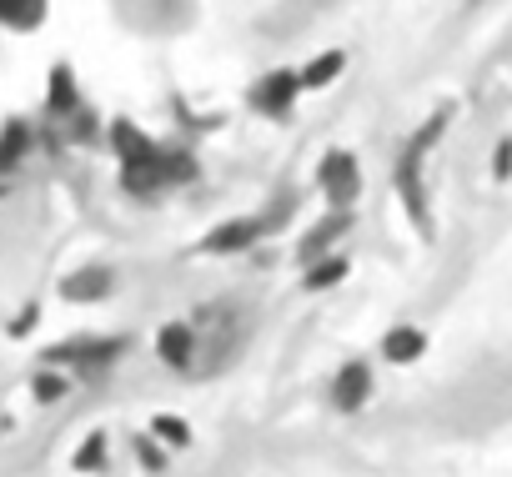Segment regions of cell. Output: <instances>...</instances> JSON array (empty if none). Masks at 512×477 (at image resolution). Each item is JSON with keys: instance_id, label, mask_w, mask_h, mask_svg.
Segmentation results:
<instances>
[{"instance_id": "cell-1", "label": "cell", "mask_w": 512, "mask_h": 477, "mask_svg": "<svg viewBox=\"0 0 512 477\" xmlns=\"http://www.w3.org/2000/svg\"><path fill=\"white\" fill-rule=\"evenodd\" d=\"M357 186H362V181H357V166H352V156H342V151H337V156L322 166V191H327L337 206H347V201L357 196Z\"/></svg>"}, {"instance_id": "cell-2", "label": "cell", "mask_w": 512, "mask_h": 477, "mask_svg": "<svg viewBox=\"0 0 512 477\" xmlns=\"http://www.w3.org/2000/svg\"><path fill=\"white\" fill-rule=\"evenodd\" d=\"M367 392H372V372H367L362 362H352V367H342V377H337V387H332V402H337L342 412H352V407L367 402Z\"/></svg>"}, {"instance_id": "cell-3", "label": "cell", "mask_w": 512, "mask_h": 477, "mask_svg": "<svg viewBox=\"0 0 512 477\" xmlns=\"http://www.w3.org/2000/svg\"><path fill=\"white\" fill-rule=\"evenodd\" d=\"M427 352V337L417 332V327H397V332H387V357L392 362H417Z\"/></svg>"}, {"instance_id": "cell-4", "label": "cell", "mask_w": 512, "mask_h": 477, "mask_svg": "<svg viewBox=\"0 0 512 477\" xmlns=\"http://www.w3.org/2000/svg\"><path fill=\"white\" fill-rule=\"evenodd\" d=\"M156 347H161V357H166L171 367H186V362H191V347H196V337H191L186 327H166Z\"/></svg>"}, {"instance_id": "cell-5", "label": "cell", "mask_w": 512, "mask_h": 477, "mask_svg": "<svg viewBox=\"0 0 512 477\" xmlns=\"http://www.w3.org/2000/svg\"><path fill=\"white\" fill-rule=\"evenodd\" d=\"M41 11H46V0H0V21H16V26L41 21Z\"/></svg>"}, {"instance_id": "cell-6", "label": "cell", "mask_w": 512, "mask_h": 477, "mask_svg": "<svg viewBox=\"0 0 512 477\" xmlns=\"http://www.w3.org/2000/svg\"><path fill=\"white\" fill-rule=\"evenodd\" d=\"M297 86H302V76H272V81H267L262 91H256V96H262V106H287Z\"/></svg>"}, {"instance_id": "cell-7", "label": "cell", "mask_w": 512, "mask_h": 477, "mask_svg": "<svg viewBox=\"0 0 512 477\" xmlns=\"http://www.w3.org/2000/svg\"><path fill=\"white\" fill-rule=\"evenodd\" d=\"M76 467H86V472L106 467V432H91V437H86V447L76 452Z\"/></svg>"}, {"instance_id": "cell-8", "label": "cell", "mask_w": 512, "mask_h": 477, "mask_svg": "<svg viewBox=\"0 0 512 477\" xmlns=\"http://www.w3.org/2000/svg\"><path fill=\"white\" fill-rule=\"evenodd\" d=\"M251 236H256V226H226V231H216V236H211L206 247H211V252H226V247H246Z\"/></svg>"}, {"instance_id": "cell-9", "label": "cell", "mask_w": 512, "mask_h": 477, "mask_svg": "<svg viewBox=\"0 0 512 477\" xmlns=\"http://www.w3.org/2000/svg\"><path fill=\"white\" fill-rule=\"evenodd\" d=\"M337 71H342V56H327V61H317V66L302 76V86H322V81H332Z\"/></svg>"}, {"instance_id": "cell-10", "label": "cell", "mask_w": 512, "mask_h": 477, "mask_svg": "<svg viewBox=\"0 0 512 477\" xmlns=\"http://www.w3.org/2000/svg\"><path fill=\"white\" fill-rule=\"evenodd\" d=\"M492 176H497V181H507V176H512V136L492 151Z\"/></svg>"}, {"instance_id": "cell-11", "label": "cell", "mask_w": 512, "mask_h": 477, "mask_svg": "<svg viewBox=\"0 0 512 477\" xmlns=\"http://www.w3.org/2000/svg\"><path fill=\"white\" fill-rule=\"evenodd\" d=\"M156 437H166V442H186V427H181L176 417H156Z\"/></svg>"}, {"instance_id": "cell-12", "label": "cell", "mask_w": 512, "mask_h": 477, "mask_svg": "<svg viewBox=\"0 0 512 477\" xmlns=\"http://www.w3.org/2000/svg\"><path fill=\"white\" fill-rule=\"evenodd\" d=\"M141 462H146V467H166V452H156L151 442H141Z\"/></svg>"}]
</instances>
